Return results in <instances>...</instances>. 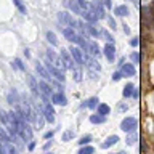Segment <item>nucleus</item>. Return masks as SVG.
Wrapping results in <instances>:
<instances>
[{
	"label": "nucleus",
	"mask_w": 154,
	"mask_h": 154,
	"mask_svg": "<svg viewBox=\"0 0 154 154\" xmlns=\"http://www.w3.org/2000/svg\"><path fill=\"white\" fill-rule=\"evenodd\" d=\"M103 2H104L106 7H111V0H103Z\"/></svg>",
	"instance_id": "43"
},
{
	"label": "nucleus",
	"mask_w": 154,
	"mask_h": 154,
	"mask_svg": "<svg viewBox=\"0 0 154 154\" xmlns=\"http://www.w3.org/2000/svg\"><path fill=\"white\" fill-rule=\"evenodd\" d=\"M124 26H125V27H124V31L127 32V34H130V29H128V26H127V24H124Z\"/></svg>",
	"instance_id": "44"
},
{
	"label": "nucleus",
	"mask_w": 154,
	"mask_h": 154,
	"mask_svg": "<svg viewBox=\"0 0 154 154\" xmlns=\"http://www.w3.org/2000/svg\"><path fill=\"white\" fill-rule=\"evenodd\" d=\"M53 135H55V132H47L45 133V138H53Z\"/></svg>",
	"instance_id": "40"
},
{
	"label": "nucleus",
	"mask_w": 154,
	"mask_h": 154,
	"mask_svg": "<svg viewBox=\"0 0 154 154\" xmlns=\"http://www.w3.org/2000/svg\"><path fill=\"white\" fill-rule=\"evenodd\" d=\"M91 141V135H87V137H84V138H80V141H79V144H82V146H84V144H88Z\"/></svg>",
	"instance_id": "33"
},
{
	"label": "nucleus",
	"mask_w": 154,
	"mask_h": 154,
	"mask_svg": "<svg viewBox=\"0 0 154 154\" xmlns=\"http://www.w3.org/2000/svg\"><path fill=\"white\" fill-rule=\"evenodd\" d=\"M100 35H103V37H106V38H108V40H109V43H112V42H114V38L111 37V35H109V32H108V31H104V29H103V31L100 32Z\"/></svg>",
	"instance_id": "34"
},
{
	"label": "nucleus",
	"mask_w": 154,
	"mask_h": 154,
	"mask_svg": "<svg viewBox=\"0 0 154 154\" xmlns=\"http://www.w3.org/2000/svg\"><path fill=\"white\" fill-rule=\"evenodd\" d=\"M0 154H16V149L10 141H2L0 143Z\"/></svg>",
	"instance_id": "9"
},
{
	"label": "nucleus",
	"mask_w": 154,
	"mask_h": 154,
	"mask_svg": "<svg viewBox=\"0 0 154 154\" xmlns=\"http://www.w3.org/2000/svg\"><path fill=\"white\" fill-rule=\"evenodd\" d=\"M98 111H100V114H103V116H108L109 112H111V108H109V106L108 104H100L98 106Z\"/></svg>",
	"instance_id": "26"
},
{
	"label": "nucleus",
	"mask_w": 154,
	"mask_h": 154,
	"mask_svg": "<svg viewBox=\"0 0 154 154\" xmlns=\"http://www.w3.org/2000/svg\"><path fill=\"white\" fill-rule=\"evenodd\" d=\"M114 13H116V16H127V14H128V8L125 7V5H120V7L114 8Z\"/></svg>",
	"instance_id": "20"
},
{
	"label": "nucleus",
	"mask_w": 154,
	"mask_h": 154,
	"mask_svg": "<svg viewBox=\"0 0 154 154\" xmlns=\"http://www.w3.org/2000/svg\"><path fill=\"white\" fill-rule=\"evenodd\" d=\"M122 74H124V75H135V67H133V64H124Z\"/></svg>",
	"instance_id": "21"
},
{
	"label": "nucleus",
	"mask_w": 154,
	"mask_h": 154,
	"mask_svg": "<svg viewBox=\"0 0 154 154\" xmlns=\"http://www.w3.org/2000/svg\"><path fill=\"white\" fill-rule=\"evenodd\" d=\"M38 88H40V95L45 98V96H51L53 93H51V87L47 84L45 80H40L38 82Z\"/></svg>",
	"instance_id": "11"
},
{
	"label": "nucleus",
	"mask_w": 154,
	"mask_h": 154,
	"mask_svg": "<svg viewBox=\"0 0 154 154\" xmlns=\"http://www.w3.org/2000/svg\"><path fill=\"white\" fill-rule=\"evenodd\" d=\"M45 64H47V69H48V72L51 74V77H55V79H56V80H60V82L64 80V72H63L61 69H58V67L53 66L50 60H48Z\"/></svg>",
	"instance_id": "3"
},
{
	"label": "nucleus",
	"mask_w": 154,
	"mask_h": 154,
	"mask_svg": "<svg viewBox=\"0 0 154 154\" xmlns=\"http://www.w3.org/2000/svg\"><path fill=\"white\" fill-rule=\"evenodd\" d=\"M85 63H87V66H88V67H91V69H95V71H100V69H101V66L98 64V61L91 60V58H90V55L85 58Z\"/></svg>",
	"instance_id": "19"
},
{
	"label": "nucleus",
	"mask_w": 154,
	"mask_h": 154,
	"mask_svg": "<svg viewBox=\"0 0 154 154\" xmlns=\"http://www.w3.org/2000/svg\"><path fill=\"white\" fill-rule=\"evenodd\" d=\"M87 53L90 56H100V47L95 42H87Z\"/></svg>",
	"instance_id": "13"
},
{
	"label": "nucleus",
	"mask_w": 154,
	"mask_h": 154,
	"mask_svg": "<svg viewBox=\"0 0 154 154\" xmlns=\"http://www.w3.org/2000/svg\"><path fill=\"white\" fill-rule=\"evenodd\" d=\"M8 103H11V104H16V103H19V101H18V93H16V91H11V93H10L8 95Z\"/></svg>",
	"instance_id": "27"
},
{
	"label": "nucleus",
	"mask_w": 154,
	"mask_h": 154,
	"mask_svg": "<svg viewBox=\"0 0 154 154\" xmlns=\"http://www.w3.org/2000/svg\"><path fill=\"white\" fill-rule=\"evenodd\" d=\"M47 40L50 42L53 47L58 45V38H56V35H55V32H51V31H48V32H47Z\"/></svg>",
	"instance_id": "25"
},
{
	"label": "nucleus",
	"mask_w": 154,
	"mask_h": 154,
	"mask_svg": "<svg viewBox=\"0 0 154 154\" xmlns=\"http://www.w3.org/2000/svg\"><path fill=\"white\" fill-rule=\"evenodd\" d=\"M58 21H60L61 24H64V26H69V27H72V29H79V23L75 21V19H72L71 16H69V13H60L58 14Z\"/></svg>",
	"instance_id": "1"
},
{
	"label": "nucleus",
	"mask_w": 154,
	"mask_h": 154,
	"mask_svg": "<svg viewBox=\"0 0 154 154\" xmlns=\"http://www.w3.org/2000/svg\"><path fill=\"white\" fill-rule=\"evenodd\" d=\"M42 111H43V116H45V119L48 122H55V109H53V106L50 103H43L42 104Z\"/></svg>",
	"instance_id": "5"
},
{
	"label": "nucleus",
	"mask_w": 154,
	"mask_h": 154,
	"mask_svg": "<svg viewBox=\"0 0 154 154\" xmlns=\"http://www.w3.org/2000/svg\"><path fill=\"white\" fill-rule=\"evenodd\" d=\"M109 26L112 27V29H116V24H114V19L112 18H109Z\"/></svg>",
	"instance_id": "41"
},
{
	"label": "nucleus",
	"mask_w": 154,
	"mask_h": 154,
	"mask_svg": "<svg viewBox=\"0 0 154 154\" xmlns=\"http://www.w3.org/2000/svg\"><path fill=\"white\" fill-rule=\"evenodd\" d=\"M117 141H119V137H117V135H111V137H108V138H106V141L101 144V148H103V149H108V148H111V146H114Z\"/></svg>",
	"instance_id": "16"
},
{
	"label": "nucleus",
	"mask_w": 154,
	"mask_h": 154,
	"mask_svg": "<svg viewBox=\"0 0 154 154\" xmlns=\"http://www.w3.org/2000/svg\"><path fill=\"white\" fill-rule=\"evenodd\" d=\"M74 138V132H66L63 133V141H69V140Z\"/></svg>",
	"instance_id": "31"
},
{
	"label": "nucleus",
	"mask_w": 154,
	"mask_h": 154,
	"mask_svg": "<svg viewBox=\"0 0 154 154\" xmlns=\"http://www.w3.org/2000/svg\"><path fill=\"white\" fill-rule=\"evenodd\" d=\"M72 71H74V79H75L77 82H79V80L82 79V72H80V69H75V67H74Z\"/></svg>",
	"instance_id": "35"
},
{
	"label": "nucleus",
	"mask_w": 154,
	"mask_h": 154,
	"mask_svg": "<svg viewBox=\"0 0 154 154\" xmlns=\"http://www.w3.org/2000/svg\"><path fill=\"white\" fill-rule=\"evenodd\" d=\"M35 71L38 72V75H40V77H43V80H48V82H51V84H53L51 74H50V72H48V69H45L42 64H37V66H35Z\"/></svg>",
	"instance_id": "12"
},
{
	"label": "nucleus",
	"mask_w": 154,
	"mask_h": 154,
	"mask_svg": "<svg viewBox=\"0 0 154 154\" xmlns=\"http://www.w3.org/2000/svg\"><path fill=\"white\" fill-rule=\"evenodd\" d=\"M122 71H120V72H114V74H112V80L114 82H117V80H120V79H122Z\"/></svg>",
	"instance_id": "36"
},
{
	"label": "nucleus",
	"mask_w": 154,
	"mask_h": 154,
	"mask_svg": "<svg viewBox=\"0 0 154 154\" xmlns=\"http://www.w3.org/2000/svg\"><path fill=\"white\" fill-rule=\"evenodd\" d=\"M77 154H95V148H91V146L80 148V149H79V152H77Z\"/></svg>",
	"instance_id": "28"
},
{
	"label": "nucleus",
	"mask_w": 154,
	"mask_h": 154,
	"mask_svg": "<svg viewBox=\"0 0 154 154\" xmlns=\"http://www.w3.org/2000/svg\"><path fill=\"white\" fill-rule=\"evenodd\" d=\"M90 122L91 124H104L106 117L103 114H93V116H90Z\"/></svg>",
	"instance_id": "18"
},
{
	"label": "nucleus",
	"mask_w": 154,
	"mask_h": 154,
	"mask_svg": "<svg viewBox=\"0 0 154 154\" xmlns=\"http://www.w3.org/2000/svg\"><path fill=\"white\" fill-rule=\"evenodd\" d=\"M103 53H104V56L108 58V61H114V58H116V48L112 43H108L104 48H103Z\"/></svg>",
	"instance_id": "10"
},
{
	"label": "nucleus",
	"mask_w": 154,
	"mask_h": 154,
	"mask_svg": "<svg viewBox=\"0 0 154 154\" xmlns=\"http://www.w3.org/2000/svg\"><path fill=\"white\" fill-rule=\"evenodd\" d=\"M117 154H127V152H125V151H120V152H117Z\"/></svg>",
	"instance_id": "45"
},
{
	"label": "nucleus",
	"mask_w": 154,
	"mask_h": 154,
	"mask_svg": "<svg viewBox=\"0 0 154 154\" xmlns=\"http://www.w3.org/2000/svg\"><path fill=\"white\" fill-rule=\"evenodd\" d=\"M71 55L72 58H74V61H77V64H84L85 63V58H84V51H82V48L80 47H71Z\"/></svg>",
	"instance_id": "6"
},
{
	"label": "nucleus",
	"mask_w": 154,
	"mask_h": 154,
	"mask_svg": "<svg viewBox=\"0 0 154 154\" xmlns=\"http://www.w3.org/2000/svg\"><path fill=\"white\" fill-rule=\"evenodd\" d=\"M34 148H35V141H31V143H29V149H31V151H32Z\"/></svg>",
	"instance_id": "42"
},
{
	"label": "nucleus",
	"mask_w": 154,
	"mask_h": 154,
	"mask_svg": "<svg viewBox=\"0 0 154 154\" xmlns=\"http://www.w3.org/2000/svg\"><path fill=\"white\" fill-rule=\"evenodd\" d=\"M47 58L51 61V64H53V66L58 67V69H61V71H63V69H66V66H64V63H63L61 56H58L53 50H48V51H47Z\"/></svg>",
	"instance_id": "2"
},
{
	"label": "nucleus",
	"mask_w": 154,
	"mask_h": 154,
	"mask_svg": "<svg viewBox=\"0 0 154 154\" xmlns=\"http://www.w3.org/2000/svg\"><path fill=\"white\" fill-rule=\"evenodd\" d=\"M90 8L93 10V13L100 18H104L106 16V13H104V8H103V3L101 2H93V3H90Z\"/></svg>",
	"instance_id": "8"
},
{
	"label": "nucleus",
	"mask_w": 154,
	"mask_h": 154,
	"mask_svg": "<svg viewBox=\"0 0 154 154\" xmlns=\"http://www.w3.org/2000/svg\"><path fill=\"white\" fill-rule=\"evenodd\" d=\"M0 140H2V141H5V143L11 140V138H10V135L5 132V128H0Z\"/></svg>",
	"instance_id": "30"
},
{
	"label": "nucleus",
	"mask_w": 154,
	"mask_h": 154,
	"mask_svg": "<svg viewBox=\"0 0 154 154\" xmlns=\"http://www.w3.org/2000/svg\"><path fill=\"white\" fill-rule=\"evenodd\" d=\"M84 29L87 31V34H90L91 37H98V35H100V32L96 31V29H95L93 26H90V24H87V26H84Z\"/></svg>",
	"instance_id": "24"
},
{
	"label": "nucleus",
	"mask_w": 154,
	"mask_h": 154,
	"mask_svg": "<svg viewBox=\"0 0 154 154\" xmlns=\"http://www.w3.org/2000/svg\"><path fill=\"white\" fill-rule=\"evenodd\" d=\"M133 91H135L133 84H127V85L124 87V96H125V98H128V96H133Z\"/></svg>",
	"instance_id": "22"
},
{
	"label": "nucleus",
	"mask_w": 154,
	"mask_h": 154,
	"mask_svg": "<svg viewBox=\"0 0 154 154\" xmlns=\"http://www.w3.org/2000/svg\"><path fill=\"white\" fill-rule=\"evenodd\" d=\"M135 141H137V137H135V135H132V137H127V144H133Z\"/></svg>",
	"instance_id": "38"
},
{
	"label": "nucleus",
	"mask_w": 154,
	"mask_h": 154,
	"mask_svg": "<svg viewBox=\"0 0 154 154\" xmlns=\"http://www.w3.org/2000/svg\"><path fill=\"white\" fill-rule=\"evenodd\" d=\"M14 66H16L19 71H26V66L21 63V60H19V58H16V60H14Z\"/></svg>",
	"instance_id": "32"
},
{
	"label": "nucleus",
	"mask_w": 154,
	"mask_h": 154,
	"mask_svg": "<svg viewBox=\"0 0 154 154\" xmlns=\"http://www.w3.org/2000/svg\"><path fill=\"white\" fill-rule=\"evenodd\" d=\"M130 58L133 60V63H135V64H137V63L140 61V55H138V53H132V55H130Z\"/></svg>",
	"instance_id": "37"
},
{
	"label": "nucleus",
	"mask_w": 154,
	"mask_h": 154,
	"mask_svg": "<svg viewBox=\"0 0 154 154\" xmlns=\"http://www.w3.org/2000/svg\"><path fill=\"white\" fill-rule=\"evenodd\" d=\"M13 3L16 5V8H18L23 14H26V7H24V3L21 2V0H13Z\"/></svg>",
	"instance_id": "29"
},
{
	"label": "nucleus",
	"mask_w": 154,
	"mask_h": 154,
	"mask_svg": "<svg viewBox=\"0 0 154 154\" xmlns=\"http://www.w3.org/2000/svg\"><path fill=\"white\" fill-rule=\"evenodd\" d=\"M61 60L63 63H64L66 69H74V58H72L71 51H66V50H61Z\"/></svg>",
	"instance_id": "7"
},
{
	"label": "nucleus",
	"mask_w": 154,
	"mask_h": 154,
	"mask_svg": "<svg viewBox=\"0 0 154 154\" xmlns=\"http://www.w3.org/2000/svg\"><path fill=\"white\" fill-rule=\"evenodd\" d=\"M67 7H69L74 13L80 14V16H82V14H84V11H85V10L79 5V2H77V0H69V2H67Z\"/></svg>",
	"instance_id": "14"
},
{
	"label": "nucleus",
	"mask_w": 154,
	"mask_h": 154,
	"mask_svg": "<svg viewBox=\"0 0 154 154\" xmlns=\"http://www.w3.org/2000/svg\"><path fill=\"white\" fill-rule=\"evenodd\" d=\"M96 104H98V98H96V96H93V98L87 100L85 103L82 104V108H95Z\"/></svg>",
	"instance_id": "23"
},
{
	"label": "nucleus",
	"mask_w": 154,
	"mask_h": 154,
	"mask_svg": "<svg viewBox=\"0 0 154 154\" xmlns=\"http://www.w3.org/2000/svg\"><path fill=\"white\" fill-rule=\"evenodd\" d=\"M120 128L124 130V132H133L135 128H137V119L135 117H125L122 122H120Z\"/></svg>",
	"instance_id": "4"
},
{
	"label": "nucleus",
	"mask_w": 154,
	"mask_h": 154,
	"mask_svg": "<svg viewBox=\"0 0 154 154\" xmlns=\"http://www.w3.org/2000/svg\"><path fill=\"white\" fill-rule=\"evenodd\" d=\"M27 82H29V85H31V90L34 91V95H40V90H38V84L35 82V79H34L32 75H29V77H27Z\"/></svg>",
	"instance_id": "17"
},
{
	"label": "nucleus",
	"mask_w": 154,
	"mask_h": 154,
	"mask_svg": "<svg viewBox=\"0 0 154 154\" xmlns=\"http://www.w3.org/2000/svg\"><path fill=\"white\" fill-rule=\"evenodd\" d=\"M51 101H53L55 104H60V106L67 104V100H66V96L63 95V93H53V95H51Z\"/></svg>",
	"instance_id": "15"
},
{
	"label": "nucleus",
	"mask_w": 154,
	"mask_h": 154,
	"mask_svg": "<svg viewBox=\"0 0 154 154\" xmlns=\"http://www.w3.org/2000/svg\"><path fill=\"white\" fill-rule=\"evenodd\" d=\"M45 154H51V152H45Z\"/></svg>",
	"instance_id": "46"
},
{
	"label": "nucleus",
	"mask_w": 154,
	"mask_h": 154,
	"mask_svg": "<svg viewBox=\"0 0 154 154\" xmlns=\"http://www.w3.org/2000/svg\"><path fill=\"white\" fill-rule=\"evenodd\" d=\"M138 43H140V40H138L137 37H135V38H132V40H130V45H132V47H137Z\"/></svg>",
	"instance_id": "39"
}]
</instances>
